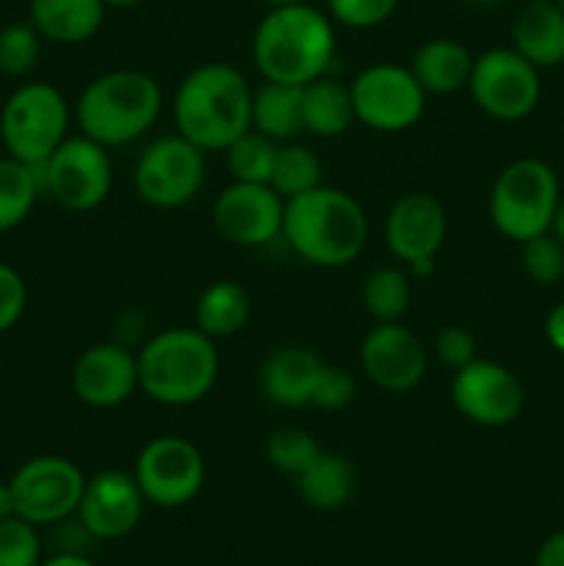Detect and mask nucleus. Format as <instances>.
Masks as SVG:
<instances>
[{
    "label": "nucleus",
    "instance_id": "1",
    "mask_svg": "<svg viewBox=\"0 0 564 566\" xmlns=\"http://www.w3.org/2000/svg\"><path fill=\"white\" fill-rule=\"evenodd\" d=\"M335 50V22L307 0L271 6L252 36V61L260 77L291 86H307L315 77L330 75Z\"/></svg>",
    "mask_w": 564,
    "mask_h": 566
},
{
    "label": "nucleus",
    "instance_id": "2",
    "mask_svg": "<svg viewBox=\"0 0 564 566\" xmlns=\"http://www.w3.org/2000/svg\"><path fill=\"white\" fill-rule=\"evenodd\" d=\"M252 83L232 64L208 61L194 66L171 103L177 133L205 153H224L252 130Z\"/></svg>",
    "mask_w": 564,
    "mask_h": 566
},
{
    "label": "nucleus",
    "instance_id": "3",
    "mask_svg": "<svg viewBox=\"0 0 564 566\" xmlns=\"http://www.w3.org/2000/svg\"><path fill=\"white\" fill-rule=\"evenodd\" d=\"M282 241L315 269H343L368 243V216L348 191L318 186L285 202Z\"/></svg>",
    "mask_w": 564,
    "mask_h": 566
},
{
    "label": "nucleus",
    "instance_id": "4",
    "mask_svg": "<svg viewBox=\"0 0 564 566\" xmlns=\"http://www.w3.org/2000/svg\"><path fill=\"white\" fill-rule=\"evenodd\" d=\"M138 390L160 407L199 403L219 379V352L197 326H171L136 352Z\"/></svg>",
    "mask_w": 564,
    "mask_h": 566
},
{
    "label": "nucleus",
    "instance_id": "5",
    "mask_svg": "<svg viewBox=\"0 0 564 566\" xmlns=\"http://www.w3.org/2000/svg\"><path fill=\"white\" fill-rule=\"evenodd\" d=\"M160 111L164 88L149 72L111 70L83 86L72 114L83 136L114 149L147 136Z\"/></svg>",
    "mask_w": 564,
    "mask_h": 566
},
{
    "label": "nucleus",
    "instance_id": "6",
    "mask_svg": "<svg viewBox=\"0 0 564 566\" xmlns=\"http://www.w3.org/2000/svg\"><path fill=\"white\" fill-rule=\"evenodd\" d=\"M562 199L558 177L545 160L520 158L498 171L490 188V221L503 238L523 243L551 232L553 213Z\"/></svg>",
    "mask_w": 564,
    "mask_h": 566
},
{
    "label": "nucleus",
    "instance_id": "7",
    "mask_svg": "<svg viewBox=\"0 0 564 566\" xmlns=\"http://www.w3.org/2000/svg\"><path fill=\"white\" fill-rule=\"evenodd\" d=\"M72 111L53 83H22L0 111V142L11 158L39 166L70 136Z\"/></svg>",
    "mask_w": 564,
    "mask_h": 566
},
{
    "label": "nucleus",
    "instance_id": "8",
    "mask_svg": "<svg viewBox=\"0 0 564 566\" xmlns=\"http://www.w3.org/2000/svg\"><path fill=\"white\" fill-rule=\"evenodd\" d=\"M42 193L70 213H88L108 199L114 166L103 144L88 136H66L44 164L36 166Z\"/></svg>",
    "mask_w": 564,
    "mask_h": 566
},
{
    "label": "nucleus",
    "instance_id": "9",
    "mask_svg": "<svg viewBox=\"0 0 564 566\" xmlns=\"http://www.w3.org/2000/svg\"><path fill=\"white\" fill-rule=\"evenodd\" d=\"M205 149L180 133L158 136L142 149L133 169V188L149 208L175 210L197 199L208 177Z\"/></svg>",
    "mask_w": 564,
    "mask_h": 566
},
{
    "label": "nucleus",
    "instance_id": "10",
    "mask_svg": "<svg viewBox=\"0 0 564 566\" xmlns=\"http://www.w3.org/2000/svg\"><path fill=\"white\" fill-rule=\"evenodd\" d=\"M354 119L376 133H404L420 122L426 97L409 66L370 64L348 83Z\"/></svg>",
    "mask_w": 564,
    "mask_h": 566
},
{
    "label": "nucleus",
    "instance_id": "11",
    "mask_svg": "<svg viewBox=\"0 0 564 566\" xmlns=\"http://www.w3.org/2000/svg\"><path fill=\"white\" fill-rule=\"evenodd\" d=\"M468 92L492 119L520 122L540 105V70L514 48H492L473 59Z\"/></svg>",
    "mask_w": 564,
    "mask_h": 566
},
{
    "label": "nucleus",
    "instance_id": "12",
    "mask_svg": "<svg viewBox=\"0 0 564 566\" xmlns=\"http://www.w3.org/2000/svg\"><path fill=\"white\" fill-rule=\"evenodd\" d=\"M9 484L14 492L17 514L39 528V525H59L75 517L86 475L72 459L44 453V457L22 462Z\"/></svg>",
    "mask_w": 564,
    "mask_h": 566
},
{
    "label": "nucleus",
    "instance_id": "13",
    "mask_svg": "<svg viewBox=\"0 0 564 566\" xmlns=\"http://www.w3.org/2000/svg\"><path fill=\"white\" fill-rule=\"evenodd\" d=\"M133 475L147 503L160 509H180L202 490L205 457L186 437L160 434L138 451Z\"/></svg>",
    "mask_w": 564,
    "mask_h": 566
},
{
    "label": "nucleus",
    "instance_id": "14",
    "mask_svg": "<svg viewBox=\"0 0 564 566\" xmlns=\"http://www.w3.org/2000/svg\"><path fill=\"white\" fill-rule=\"evenodd\" d=\"M451 403L464 420L484 429H503L514 423L525 407L523 381L495 359L476 357L453 370Z\"/></svg>",
    "mask_w": 564,
    "mask_h": 566
},
{
    "label": "nucleus",
    "instance_id": "15",
    "mask_svg": "<svg viewBox=\"0 0 564 566\" xmlns=\"http://www.w3.org/2000/svg\"><path fill=\"white\" fill-rule=\"evenodd\" d=\"M285 199L265 182H236L221 188L213 202V227L227 243L260 249L282 238Z\"/></svg>",
    "mask_w": 564,
    "mask_h": 566
},
{
    "label": "nucleus",
    "instance_id": "16",
    "mask_svg": "<svg viewBox=\"0 0 564 566\" xmlns=\"http://www.w3.org/2000/svg\"><path fill=\"white\" fill-rule=\"evenodd\" d=\"M359 368L374 387L401 396L426 379L429 348L401 321L374 324L359 343Z\"/></svg>",
    "mask_w": 564,
    "mask_h": 566
},
{
    "label": "nucleus",
    "instance_id": "17",
    "mask_svg": "<svg viewBox=\"0 0 564 566\" xmlns=\"http://www.w3.org/2000/svg\"><path fill=\"white\" fill-rule=\"evenodd\" d=\"M144 506H147V497H144L136 475L127 470L108 468L86 479L75 517L81 520L94 542H111L136 531V525L142 523Z\"/></svg>",
    "mask_w": 564,
    "mask_h": 566
},
{
    "label": "nucleus",
    "instance_id": "18",
    "mask_svg": "<svg viewBox=\"0 0 564 566\" xmlns=\"http://www.w3.org/2000/svg\"><path fill=\"white\" fill-rule=\"evenodd\" d=\"M72 392L92 409H114L138 390V359L130 346L108 340L88 346L72 365Z\"/></svg>",
    "mask_w": 564,
    "mask_h": 566
},
{
    "label": "nucleus",
    "instance_id": "19",
    "mask_svg": "<svg viewBox=\"0 0 564 566\" xmlns=\"http://www.w3.org/2000/svg\"><path fill=\"white\" fill-rule=\"evenodd\" d=\"M448 235V216L431 193H404L387 210L382 238L387 252L404 265L418 260H437Z\"/></svg>",
    "mask_w": 564,
    "mask_h": 566
},
{
    "label": "nucleus",
    "instance_id": "20",
    "mask_svg": "<svg viewBox=\"0 0 564 566\" xmlns=\"http://www.w3.org/2000/svg\"><path fill=\"white\" fill-rule=\"evenodd\" d=\"M321 365H324V359L304 346L276 348L260 368V390L274 407H310V396H313Z\"/></svg>",
    "mask_w": 564,
    "mask_h": 566
},
{
    "label": "nucleus",
    "instance_id": "21",
    "mask_svg": "<svg viewBox=\"0 0 564 566\" xmlns=\"http://www.w3.org/2000/svg\"><path fill=\"white\" fill-rule=\"evenodd\" d=\"M512 48L536 70L564 64V9L556 0H529L512 22Z\"/></svg>",
    "mask_w": 564,
    "mask_h": 566
},
{
    "label": "nucleus",
    "instance_id": "22",
    "mask_svg": "<svg viewBox=\"0 0 564 566\" xmlns=\"http://www.w3.org/2000/svg\"><path fill=\"white\" fill-rule=\"evenodd\" d=\"M105 9L103 0H31L28 22L48 42L83 44L100 33Z\"/></svg>",
    "mask_w": 564,
    "mask_h": 566
},
{
    "label": "nucleus",
    "instance_id": "23",
    "mask_svg": "<svg viewBox=\"0 0 564 566\" xmlns=\"http://www.w3.org/2000/svg\"><path fill=\"white\" fill-rule=\"evenodd\" d=\"M409 70H412L415 81L424 86L426 94L446 97V94L459 92V88H468L473 55L457 39H429L412 53Z\"/></svg>",
    "mask_w": 564,
    "mask_h": 566
},
{
    "label": "nucleus",
    "instance_id": "24",
    "mask_svg": "<svg viewBox=\"0 0 564 566\" xmlns=\"http://www.w3.org/2000/svg\"><path fill=\"white\" fill-rule=\"evenodd\" d=\"M304 86L263 81L252 92V130L263 133L271 142H296L304 133L302 114Z\"/></svg>",
    "mask_w": 564,
    "mask_h": 566
},
{
    "label": "nucleus",
    "instance_id": "25",
    "mask_svg": "<svg viewBox=\"0 0 564 566\" xmlns=\"http://www.w3.org/2000/svg\"><path fill=\"white\" fill-rule=\"evenodd\" d=\"M293 481H296L299 497L310 509L337 512L352 501L354 490H357V470L341 453L321 451V457Z\"/></svg>",
    "mask_w": 564,
    "mask_h": 566
},
{
    "label": "nucleus",
    "instance_id": "26",
    "mask_svg": "<svg viewBox=\"0 0 564 566\" xmlns=\"http://www.w3.org/2000/svg\"><path fill=\"white\" fill-rule=\"evenodd\" d=\"M252 315L247 287L232 280H219L199 293L194 304V326L210 340H224L238 335Z\"/></svg>",
    "mask_w": 564,
    "mask_h": 566
},
{
    "label": "nucleus",
    "instance_id": "27",
    "mask_svg": "<svg viewBox=\"0 0 564 566\" xmlns=\"http://www.w3.org/2000/svg\"><path fill=\"white\" fill-rule=\"evenodd\" d=\"M302 114L304 133L318 138H337L354 125V105L352 92L337 77L324 75L315 77L304 86L302 94Z\"/></svg>",
    "mask_w": 564,
    "mask_h": 566
},
{
    "label": "nucleus",
    "instance_id": "28",
    "mask_svg": "<svg viewBox=\"0 0 564 566\" xmlns=\"http://www.w3.org/2000/svg\"><path fill=\"white\" fill-rule=\"evenodd\" d=\"M359 298L374 324H396L412 304V276L407 269L382 265L365 276Z\"/></svg>",
    "mask_w": 564,
    "mask_h": 566
},
{
    "label": "nucleus",
    "instance_id": "29",
    "mask_svg": "<svg viewBox=\"0 0 564 566\" xmlns=\"http://www.w3.org/2000/svg\"><path fill=\"white\" fill-rule=\"evenodd\" d=\"M42 193L36 166L17 158H0V232L20 227Z\"/></svg>",
    "mask_w": 564,
    "mask_h": 566
},
{
    "label": "nucleus",
    "instance_id": "30",
    "mask_svg": "<svg viewBox=\"0 0 564 566\" xmlns=\"http://www.w3.org/2000/svg\"><path fill=\"white\" fill-rule=\"evenodd\" d=\"M324 166L321 158L310 147L299 142H285L276 147L274 169H271L269 186L280 193L282 199H293L299 193H307L313 188L324 186Z\"/></svg>",
    "mask_w": 564,
    "mask_h": 566
},
{
    "label": "nucleus",
    "instance_id": "31",
    "mask_svg": "<svg viewBox=\"0 0 564 566\" xmlns=\"http://www.w3.org/2000/svg\"><path fill=\"white\" fill-rule=\"evenodd\" d=\"M276 147L269 136L258 130H247L238 142L224 149L227 171L236 182H265L269 186L271 169H274Z\"/></svg>",
    "mask_w": 564,
    "mask_h": 566
},
{
    "label": "nucleus",
    "instance_id": "32",
    "mask_svg": "<svg viewBox=\"0 0 564 566\" xmlns=\"http://www.w3.org/2000/svg\"><path fill=\"white\" fill-rule=\"evenodd\" d=\"M321 457V446L310 431L299 426H282L274 429L265 440V459L271 468L282 475L299 479L315 459Z\"/></svg>",
    "mask_w": 564,
    "mask_h": 566
},
{
    "label": "nucleus",
    "instance_id": "33",
    "mask_svg": "<svg viewBox=\"0 0 564 566\" xmlns=\"http://www.w3.org/2000/svg\"><path fill=\"white\" fill-rule=\"evenodd\" d=\"M42 53V36L31 22H11L0 31V72L9 77H25Z\"/></svg>",
    "mask_w": 564,
    "mask_h": 566
},
{
    "label": "nucleus",
    "instance_id": "34",
    "mask_svg": "<svg viewBox=\"0 0 564 566\" xmlns=\"http://www.w3.org/2000/svg\"><path fill=\"white\" fill-rule=\"evenodd\" d=\"M520 265L536 285H556L564 276V243L553 232L520 243Z\"/></svg>",
    "mask_w": 564,
    "mask_h": 566
},
{
    "label": "nucleus",
    "instance_id": "35",
    "mask_svg": "<svg viewBox=\"0 0 564 566\" xmlns=\"http://www.w3.org/2000/svg\"><path fill=\"white\" fill-rule=\"evenodd\" d=\"M42 564V539L36 525L25 517L0 520V566H39Z\"/></svg>",
    "mask_w": 564,
    "mask_h": 566
},
{
    "label": "nucleus",
    "instance_id": "36",
    "mask_svg": "<svg viewBox=\"0 0 564 566\" xmlns=\"http://www.w3.org/2000/svg\"><path fill=\"white\" fill-rule=\"evenodd\" d=\"M354 396H357V381L341 365L324 363L315 379L313 396H310V407L324 409V412H341V409L352 407Z\"/></svg>",
    "mask_w": 564,
    "mask_h": 566
},
{
    "label": "nucleus",
    "instance_id": "37",
    "mask_svg": "<svg viewBox=\"0 0 564 566\" xmlns=\"http://www.w3.org/2000/svg\"><path fill=\"white\" fill-rule=\"evenodd\" d=\"M332 22L365 31V28L385 25L398 9V0H326Z\"/></svg>",
    "mask_w": 564,
    "mask_h": 566
},
{
    "label": "nucleus",
    "instance_id": "38",
    "mask_svg": "<svg viewBox=\"0 0 564 566\" xmlns=\"http://www.w3.org/2000/svg\"><path fill=\"white\" fill-rule=\"evenodd\" d=\"M476 348H479L476 335L470 329H464V326H446L435 337V357L440 359V365H446L451 370H459L468 363H473L479 357Z\"/></svg>",
    "mask_w": 564,
    "mask_h": 566
},
{
    "label": "nucleus",
    "instance_id": "39",
    "mask_svg": "<svg viewBox=\"0 0 564 566\" xmlns=\"http://www.w3.org/2000/svg\"><path fill=\"white\" fill-rule=\"evenodd\" d=\"M28 304V287L20 271L0 263V335L14 329Z\"/></svg>",
    "mask_w": 564,
    "mask_h": 566
},
{
    "label": "nucleus",
    "instance_id": "40",
    "mask_svg": "<svg viewBox=\"0 0 564 566\" xmlns=\"http://www.w3.org/2000/svg\"><path fill=\"white\" fill-rule=\"evenodd\" d=\"M536 566H564V531H556V534L547 536L540 545L534 558Z\"/></svg>",
    "mask_w": 564,
    "mask_h": 566
},
{
    "label": "nucleus",
    "instance_id": "41",
    "mask_svg": "<svg viewBox=\"0 0 564 566\" xmlns=\"http://www.w3.org/2000/svg\"><path fill=\"white\" fill-rule=\"evenodd\" d=\"M545 337L558 354H564V302H558L556 307L547 313L545 318Z\"/></svg>",
    "mask_w": 564,
    "mask_h": 566
},
{
    "label": "nucleus",
    "instance_id": "42",
    "mask_svg": "<svg viewBox=\"0 0 564 566\" xmlns=\"http://www.w3.org/2000/svg\"><path fill=\"white\" fill-rule=\"evenodd\" d=\"M39 566H94V564L88 562L83 553H64V551H61V553H55V556L44 558V562Z\"/></svg>",
    "mask_w": 564,
    "mask_h": 566
},
{
    "label": "nucleus",
    "instance_id": "43",
    "mask_svg": "<svg viewBox=\"0 0 564 566\" xmlns=\"http://www.w3.org/2000/svg\"><path fill=\"white\" fill-rule=\"evenodd\" d=\"M17 514V501H14V492H11L9 481H0V520L6 517H14Z\"/></svg>",
    "mask_w": 564,
    "mask_h": 566
},
{
    "label": "nucleus",
    "instance_id": "44",
    "mask_svg": "<svg viewBox=\"0 0 564 566\" xmlns=\"http://www.w3.org/2000/svg\"><path fill=\"white\" fill-rule=\"evenodd\" d=\"M551 232L558 238V241L564 243V193H562V199H558V205H556V213H553Z\"/></svg>",
    "mask_w": 564,
    "mask_h": 566
},
{
    "label": "nucleus",
    "instance_id": "45",
    "mask_svg": "<svg viewBox=\"0 0 564 566\" xmlns=\"http://www.w3.org/2000/svg\"><path fill=\"white\" fill-rule=\"evenodd\" d=\"M111 9H133V6H142L144 0H103Z\"/></svg>",
    "mask_w": 564,
    "mask_h": 566
},
{
    "label": "nucleus",
    "instance_id": "46",
    "mask_svg": "<svg viewBox=\"0 0 564 566\" xmlns=\"http://www.w3.org/2000/svg\"><path fill=\"white\" fill-rule=\"evenodd\" d=\"M260 3H265L271 9V6H291V3H304V0H260Z\"/></svg>",
    "mask_w": 564,
    "mask_h": 566
},
{
    "label": "nucleus",
    "instance_id": "47",
    "mask_svg": "<svg viewBox=\"0 0 564 566\" xmlns=\"http://www.w3.org/2000/svg\"><path fill=\"white\" fill-rule=\"evenodd\" d=\"M470 3H476V6H498V3H503V0H470Z\"/></svg>",
    "mask_w": 564,
    "mask_h": 566
},
{
    "label": "nucleus",
    "instance_id": "48",
    "mask_svg": "<svg viewBox=\"0 0 564 566\" xmlns=\"http://www.w3.org/2000/svg\"><path fill=\"white\" fill-rule=\"evenodd\" d=\"M0 376H3V359H0Z\"/></svg>",
    "mask_w": 564,
    "mask_h": 566
},
{
    "label": "nucleus",
    "instance_id": "49",
    "mask_svg": "<svg viewBox=\"0 0 564 566\" xmlns=\"http://www.w3.org/2000/svg\"><path fill=\"white\" fill-rule=\"evenodd\" d=\"M556 3H558V6H562V9H564V0H556Z\"/></svg>",
    "mask_w": 564,
    "mask_h": 566
}]
</instances>
